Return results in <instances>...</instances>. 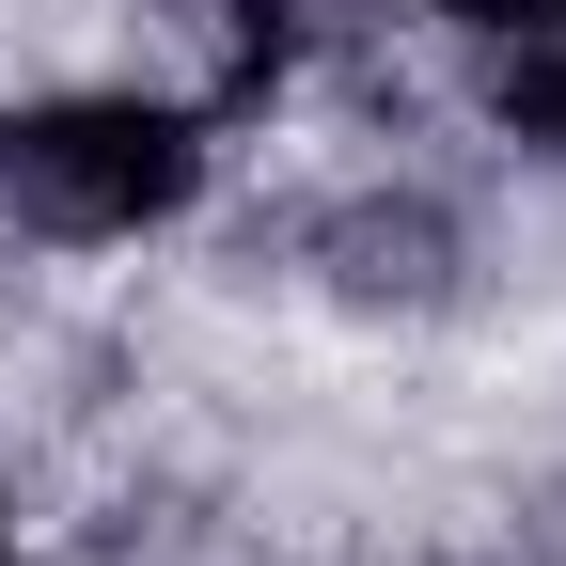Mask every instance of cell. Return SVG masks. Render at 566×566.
<instances>
[{"mask_svg": "<svg viewBox=\"0 0 566 566\" xmlns=\"http://www.w3.org/2000/svg\"><path fill=\"white\" fill-rule=\"evenodd\" d=\"M441 48H472V63H504V48H551L566 32V0H409Z\"/></svg>", "mask_w": 566, "mask_h": 566, "instance_id": "3957f363", "label": "cell"}, {"mask_svg": "<svg viewBox=\"0 0 566 566\" xmlns=\"http://www.w3.org/2000/svg\"><path fill=\"white\" fill-rule=\"evenodd\" d=\"M488 126H504L520 158H551V174H566V32H551V48H504V63H488Z\"/></svg>", "mask_w": 566, "mask_h": 566, "instance_id": "7a4b0ae2", "label": "cell"}, {"mask_svg": "<svg viewBox=\"0 0 566 566\" xmlns=\"http://www.w3.org/2000/svg\"><path fill=\"white\" fill-rule=\"evenodd\" d=\"M205 189H221V95H189V80L80 63V80L0 95V237H32V252L189 237Z\"/></svg>", "mask_w": 566, "mask_h": 566, "instance_id": "6da1fadb", "label": "cell"}, {"mask_svg": "<svg viewBox=\"0 0 566 566\" xmlns=\"http://www.w3.org/2000/svg\"><path fill=\"white\" fill-rule=\"evenodd\" d=\"M0 566H32V520H17V472H0Z\"/></svg>", "mask_w": 566, "mask_h": 566, "instance_id": "277c9868", "label": "cell"}]
</instances>
